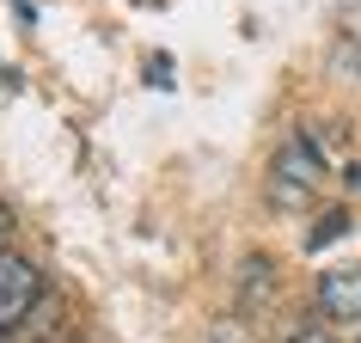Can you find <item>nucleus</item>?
<instances>
[{
	"instance_id": "7ed1b4c3",
	"label": "nucleus",
	"mask_w": 361,
	"mask_h": 343,
	"mask_svg": "<svg viewBox=\"0 0 361 343\" xmlns=\"http://www.w3.org/2000/svg\"><path fill=\"white\" fill-rule=\"evenodd\" d=\"M312 306H319L324 325H361V264L324 270L319 288H312Z\"/></svg>"
},
{
	"instance_id": "423d86ee",
	"label": "nucleus",
	"mask_w": 361,
	"mask_h": 343,
	"mask_svg": "<svg viewBox=\"0 0 361 343\" xmlns=\"http://www.w3.org/2000/svg\"><path fill=\"white\" fill-rule=\"evenodd\" d=\"M288 343H331L324 331H312V325H300V331H288Z\"/></svg>"
},
{
	"instance_id": "f03ea898",
	"label": "nucleus",
	"mask_w": 361,
	"mask_h": 343,
	"mask_svg": "<svg viewBox=\"0 0 361 343\" xmlns=\"http://www.w3.org/2000/svg\"><path fill=\"white\" fill-rule=\"evenodd\" d=\"M43 301V276L37 264H25V258H0V331H19L31 319V306Z\"/></svg>"
},
{
	"instance_id": "39448f33",
	"label": "nucleus",
	"mask_w": 361,
	"mask_h": 343,
	"mask_svg": "<svg viewBox=\"0 0 361 343\" xmlns=\"http://www.w3.org/2000/svg\"><path fill=\"white\" fill-rule=\"evenodd\" d=\"M13 227H19V221H13V209H6V203H0V258H6V251H13Z\"/></svg>"
},
{
	"instance_id": "0eeeda50",
	"label": "nucleus",
	"mask_w": 361,
	"mask_h": 343,
	"mask_svg": "<svg viewBox=\"0 0 361 343\" xmlns=\"http://www.w3.org/2000/svg\"><path fill=\"white\" fill-rule=\"evenodd\" d=\"M349 184H355V191H361V160H355V166H349Z\"/></svg>"
},
{
	"instance_id": "f257e3e1",
	"label": "nucleus",
	"mask_w": 361,
	"mask_h": 343,
	"mask_svg": "<svg viewBox=\"0 0 361 343\" xmlns=\"http://www.w3.org/2000/svg\"><path fill=\"white\" fill-rule=\"evenodd\" d=\"M319 184H324V160H319V148H312V135L282 141L276 166H269V196H276L282 209H294V203H312Z\"/></svg>"
},
{
	"instance_id": "20e7f679",
	"label": "nucleus",
	"mask_w": 361,
	"mask_h": 343,
	"mask_svg": "<svg viewBox=\"0 0 361 343\" xmlns=\"http://www.w3.org/2000/svg\"><path fill=\"white\" fill-rule=\"evenodd\" d=\"M343 227H349V221H343V215H331V221H324L319 233H306V251H312V246H331V239H337Z\"/></svg>"
}]
</instances>
